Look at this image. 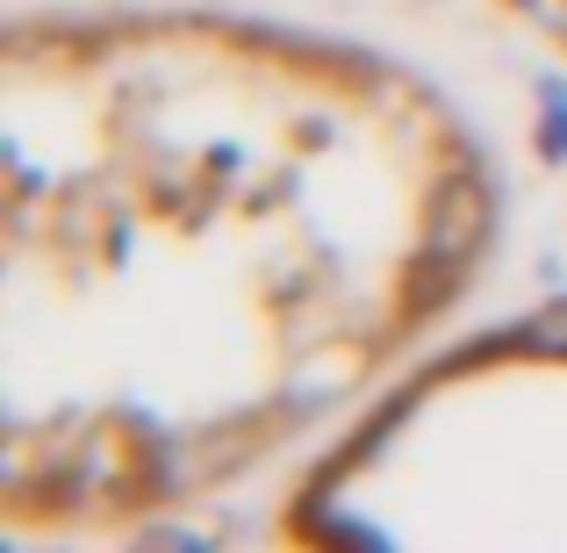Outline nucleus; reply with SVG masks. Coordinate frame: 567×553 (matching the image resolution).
Here are the masks:
<instances>
[{"mask_svg":"<svg viewBox=\"0 0 567 553\" xmlns=\"http://www.w3.org/2000/svg\"><path fill=\"white\" fill-rule=\"evenodd\" d=\"M482 231H488V202H482V187H445L439 194V208H431V237H424V259L431 266H467L474 259V245H482Z\"/></svg>","mask_w":567,"mask_h":553,"instance_id":"obj_1","label":"nucleus"},{"mask_svg":"<svg viewBox=\"0 0 567 553\" xmlns=\"http://www.w3.org/2000/svg\"><path fill=\"white\" fill-rule=\"evenodd\" d=\"M525 8H532V14H539V22H554V29H560V37H567V0H525Z\"/></svg>","mask_w":567,"mask_h":553,"instance_id":"obj_2","label":"nucleus"}]
</instances>
